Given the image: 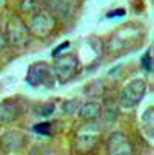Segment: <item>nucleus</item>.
<instances>
[{
    "label": "nucleus",
    "mask_w": 154,
    "mask_h": 155,
    "mask_svg": "<svg viewBox=\"0 0 154 155\" xmlns=\"http://www.w3.org/2000/svg\"><path fill=\"white\" fill-rule=\"evenodd\" d=\"M8 39L14 45H24L27 42L28 32L27 28L18 20H13L8 25Z\"/></svg>",
    "instance_id": "0eeeda50"
},
{
    "label": "nucleus",
    "mask_w": 154,
    "mask_h": 155,
    "mask_svg": "<svg viewBox=\"0 0 154 155\" xmlns=\"http://www.w3.org/2000/svg\"><path fill=\"white\" fill-rule=\"evenodd\" d=\"M100 136L96 132H86L79 134L75 141L76 153L80 155H86L93 151L100 140Z\"/></svg>",
    "instance_id": "423d86ee"
},
{
    "label": "nucleus",
    "mask_w": 154,
    "mask_h": 155,
    "mask_svg": "<svg viewBox=\"0 0 154 155\" xmlns=\"http://www.w3.org/2000/svg\"><path fill=\"white\" fill-rule=\"evenodd\" d=\"M70 43L68 41L65 42L61 44L56 49H54L52 52V55L53 56H56L61 51H63L66 48H68L69 46Z\"/></svg>",
    "instance_id": "2eb2a0df"
},
{
    "label": "nucleus",
    "mask_w": 154,
    "mask_h": 155,
    "mask_svg": "<svg viewBox=\"0 0 154 155\" xmlns=\"http://www.w3.org/2000/svg\"><path fill=\"white\" fill-rule=\"evenodd\" d=\"M56 24L55 18L49 13L39 11L32 18L27 29L32 34L43 38L51 34Z\"/></svg>",
    "instance_id": "20e7f679"
},
{
    "label": "nucleus",
    "mask_w": 154,
    "mask_h": 155,
    "mask_svg": "<svg viewBox=\"0 0 154 155\" xmlns=\"http://www.w3.org/2000/svg\"><path fill=\"white\" fill-rule=\"evenodd\" d=\"M125 14V12L124 10H118L117 11H115V12H112L110 13L109 15V17H112V16H114L115 15L118 16V15H124Z\"/></svg>",
    "instance_id": "f3484780"
},
{
    "label": "nucleus",
    "mask_w": 154,
    "mask_h": 155,
    "mask_svg": "<svg viewBox=\"0 0 154 155\" xmlns=\"http://www.w3.org/2000/svg\"><path fill=\"white\" fill-rule=\"evenodd\" d=\"M77 107L76 104H74L72 102L67 103L63 106V110L68 114H72L75 111Z\"/></svg>",
    "instance_id": "dca6fc26"
},
{
    "label": "nucleus",
    "mask_w": 154,
    "mask_h": 155,
    "mask_svg": "<svg viewBox=\"0 0 154 155\" xmlns=\"http://www.w3.org/2000/svg\"><path fill=\"white\" fill-rule=\"evenodd\" d=\"M146 90V83L143 79H134L123 89L120 95V105L125 108L134 107L141 102Z\"/></svg>",
    "instance_id": "7ed1b4c3"
},
{
    "label": "nucleus",
    "mask_w": 154,
    "mask_h": 155,
    "mask_svg": "<svg viewBox=\"0 0 154 155\" xmlns=\"http://www.w3.org/2000/svg\"><path fill=\"white\" fill-rule=\"evenodd\" d=\"M108 155H134V148L127 136L120 132H114L107 142Z\"/></svg>",
    "instance_id": "39448f33"
},
{
    "label": "nucleus",
    "mask_w": 154,
    "mask_h": 155,
    "mask_svg": "<svg viewBox=\"0 0 154 155\" xmlns=\"http://www.w3.org/2000/svg\"><path fill=\"white\" fill-rule=\"evenodd\" d=\"M55 77L54 71L52 72L49 65L47 63L40 61L33 64L29 67L26 80L33 87L42 85L52 87L55 84Z\"/></svg>",
    "instance_id": "f257e3e1"
},
{
    "label": "nucleus",
    "mask_w": 154,
    "mask_h": 155,
    "mask_svg": "<svg viewBox=\"0 0 154 155\" xmlns=\"http://www.w3.org/2000/svg\"><path fill=\"white\" fill-rule=\"evenodd\" d=\"M24 135L17 131H10L0 137V145L5 151L13 152L20 149L24 145Z\"/></svg>",
    "instance_id": "6e6552de"
},
{
    "label": "nucleus",
    "mask_w": 154,
    "mask_h": 155,
    "mask_svg": "<svg viewBox=\"0 0 154 155\" xmlns=\"http://www.w3.org/2000/svg\"><path fill=\"white\" fill-rule=\"evenodd\" d=\"M43 2V0H22L20 8L25 12H36L42 6Z\"/></svg>",
    "instance_id": "9b49d317"
},
{
    "label": "nucleus",
    "mask_w": 154,
    "mask_h": 155,
    "mask_svg": "<svg viewBox=\"0 0 154 155\" xmlns=\"http://www.w3.org/2000/svg\"><path fill=\"white\" fill-rule=\"evenodd\" d=\"M6 41H5V39L4 36L3 35L0 30V49L3 48L5 45Z\"/></svg>",
    "instance_id": "a211bd4d"
},
{
    "label": "nucleus",
    "mask_w": 154,
    "mask_h": 155,
    "mask_svg": "<svg viewBox=\"0 0 154 155\" xmlns=\"http://www.w3.org/2000/svg\"><path fill=\"white\" fill-rule=\"evenodd\" d=\"M20 114V107L13 102L0 103V122L9 123L18 118Z\"/></svg>",
    "instance_id": "1a4fd4ad"
},
{
    "label": "nucleus",
    "mask_w": 154,
    "mask_h": 155,
    "mask_svg": "<svg viewBox=\"0 0 154 155\" xmlns=\"http://www.w3.org/2000/svg\"><path fill=\"white\" fill-rule=\"evenodd\" d=\"M55 109V106L53 103H47L37 107L35 109L36 114L42 117H47L53 113Z\"/></svg>",
    "instance_id": "f8f14e48"
},
{
    "label": "nucleus",
    "mask_w": 154,
    "mask_h": 155,
    "mask_svg": "<svg viewBox=\"0 0 154 155\" xmlns=\"http://www.w3.org/2000/svg\"><path fill=\"white\" fill-rule=\"evenodd\" d=\"M78 66V60L74 54H67L60 56L53 67L55 77L61 84H66L76 75Z\"/></svg>",
    "instance_id": "f03ea898"
},
{
    "label": "nucleus",
    "mask_w": 154,
    "mask_h": 155,
    "mask_svg": "<svg viewBox=\"0 0 154 155\" xmlns=\"http://www.w3.org/2000/svg\"><path fill=\"white\" fill-rule=\"evenodd\" d=\"M142 64L143 67L148 71H153V56L151 52V49H149L143 56L142 59Z\"/></svg>",
    "instance_id": "4468645a"
},
{
    "label": "nucleus",
    "mask_w": 154,
    "mask_h": 155,
    "mask_svg": "<svg viewBox=\"0 0 154 155\" xmlns=\"http://www.w3.org/2000/svg\"><path fill=\"white\" fill-rule=\"evenodd\" d=\"M33 129L36 134L43 136H49L52 134V126L49 122H42L35 125Z\"/></svg>",
    "instance_id": "ddd939ff"
},
{
    "label": "nucleus",
    "mask_w": 154,
    "mask_h": 155,
    "mask_svg": "<svg viewBox=\"0 0 154 155\" xmlns=\"http://www.w3.org/2000/svg\"><path fill=\"white\" fill-rule=\"evenodd\" d=\"M102 114V107L97 102H89L84 104L80 109L79 116L82 119L92 120L97 119Z\"/></svg>",
    "instance_id": "9d476101"
}]
</instances>
